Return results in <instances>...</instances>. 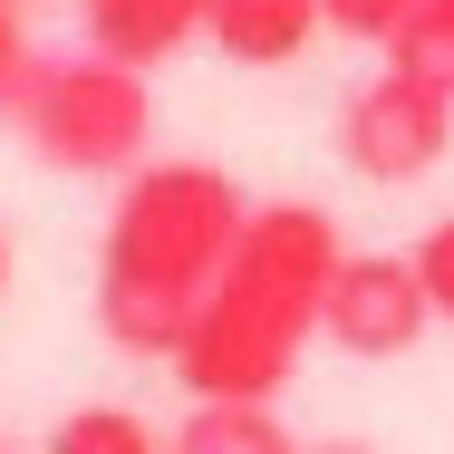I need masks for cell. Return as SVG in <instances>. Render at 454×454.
Masks as SVG:
<instances>
[{
  "label": "cell",
  "instance_id": "cell-19",
  "mask_svg": "<svg viewBox=\"0 0 454 454\" xmlns=\"http://www.w3.org/2000/svg\"><path fill=\"white\" fill-rule=\"evenodd\" d=\"M0 454H10V445H0Z\"/></svg>",
  "mask_w": 454,
  "mask_h": 454
},
{
  "label": "cell",
  "instance_id": "cell-12",
  "mask_svg": "<svg viewBox=\"0 0 454 454\" xmlns=\"http://www.w3.org/2000/svg\"><path fill=\"white\" fill-rule=\"evenodd\" d=\"M319 10H329V29H339V39H377V49H387L426 0H319Z\"/></svg>",
  "mask_w": 454,
  "mask_h": 454
},
{
  "label": "cell",
  "instance_id": "cell-9",
  "mask_svg": "<svg viewBox=\"0 0 454 454\" xmlns=\"http://www.w3.org/2000/svg\"><path fill=\"white\" fill-rule=\"evenodd\" d=\"M165 454H309V445H290L271 406H193Z\"/></svg>",
  "mask_w": 454,
  "mask_h": 454
},
{
  "label": "cell",
  "instance_id": "cell-18",
  "mask_svg": "<svg viewBox=\"0 0 454 454\" xmlns=\"http://www.w3.org/2000/svg\"><path fill=\"white\" fill-rule=\"evenodd\" d=\"M445 10H454V0H445Z\"/></svg>",
  "mask_w": 454,
  "mask_h": 454
},
{
  "label": "cell",
  "instance_id": "cell-13",
  "mask_svg": "<svg viewBox=\"0 0 454 454\" xmlns=\"http://www.w3.org/2000/svg\"><path fill=\"white\" fill-rule=\"evenodd\" d=\"M416 271H426V300H435V319L454 329V213L416 232Z\"/></svg>",
  "mask_w": 454,
  "mask_h": 454
},
{
  "label": "cell",
  "instance_id": "cell-11",
  "mask_svg": "<svg viewBox=\"0 0 454 454\" xmlns=\"http://www.w3.org/2000/svg\"><path fill=\"white\" fill-rule=\"evenodd\" d=\"M49 454H165V445H155V426L126 416V406H78V416L49 426Z\"/></svg>",
  "mask_w": 454,
  "mask_h": 454
},
{
  "label": "cell",
  "instance_id": "cell-10",
  "mask_svg": "<svg viewBox=\"0 0 454 454\" xmlns=\"http://www.w3.org/2000/svg\"><path fill=\"white\" fill-rule=\"evenodd\" d=\"M387 68L416 78V88H435V97H454V10L445 0H426V10L387 39Z\"/></svg>",
  "mask_w": 454,
  "mask_h": 454
},
{
  "label": "cell",
  "instance_id": "cell-3",
  "mask_svg": "<svg viewBox=\"0 0 454 454\" xmlns=\"http://www.w3.org/2000/svg\"><path fill=\"white\" fill-rule=\"evenodd\" d=\"M339 223L319 213V203H252V223H242V242H232V271H223V309H242V319H262L280 339H309L319 329V309H329V280H339Z\"/></svg>",
  "mask_w": 454,
  "mask_h": 454
},
{
  "label": "cell",
  "instance_id": "cell-16",
  "mask_svg": "<svg viewBox=\"0 0 454 454\" xmlns=\"http://www.w3.org/2000/svg\"><path fill=\"white\" fill-rule=\"evenodd\" d=\"M0 290H10V232H0Z\"/></svg>",
  "mask_w": 454,
  "mask_h": 454
},
{
  "label": "cell",
  "instance_id": "cell-4",
  "mask_svg": "<svg viewBox=\"0 0 454 454\" xmlns=\"http://www.w3.org/2000/svg\"><path fill=\"white\" fill-rule=\"evenodd\" d=\"M445 145H454V97L416 88V78H396V68L367 78V88L339 106V155H348V175H367V184L435 175Z\"/></svg>",
  "mask_w": 454,
  "mask_h": 454
},
{
  "label": "cell",
  "instance_id": "cell-1",
  "mask_svg": "<svg viewBox=\"0 0 454 454\" xmlns=\"http://www.w3.org/2000/svg\"><path fill=\"white\" fill-rule=\"evenodd\" d=\"M252 203L223 165H136L116 213H106V252H97V329L126 348V358H165L193 339L203 300L232 271V242H242Z\"/></svg>",
  "mask_w": 454,
  "mask_h": 454
},
{
  "label": "cell",
  "instance_id": "cell-7",
  "mask_svg": "<svg viewBox=\"0 0 454 454\" xmlns=\"http://www.w3.org/2000/svg\"><path fill=\"white\" fill-rule=\"evenodd\" d=\"M78 20H88V49L126 68H165L184 39L213 29V0H78Z\"/></svg>",
  "mask_w": 454,
  "mask_h": 454
},
{
  "label": "cell",
  "instance_id": "cell-17",
  "mask_svg": "<svg viewBox=\"0 0 454 454\" xmlns=\"http://www.w3.org/2000/svg\"><path fill=\"white\" fill-rule=\"evenodd\" d=\"M20 10H39V0H20Z\"/></svg>",
  "mask_w": 454,
  "mask_h": 454
},
{
  "label": "cell",
  "instance_id": "cell-6",
  "mask_svg": "<svg viewBox=\"0 0 454 454\" xmlns=\"http://www.w3.org/2000/svg\"><path fill=\"white\" fill-rule=\"evenodd\" d=\"M290 367H300V339H280V329L223 309V300H203L193 339L175 348V377H184L193 406H271L290 387Z\"/></svg>",
  "mask_w": 454,
  "mask_h": 454
},
{
  "label": "cell",
  "instance_id": "cell-14",
  "mask_svg": "<svg viewBox=\"0 0 454 454\" xmlns=\"http://www.w3.org/2000/svg\"><path fill=\"white\" fill-rule=\"evenodd\" d=\"M29 68L39 59H29V29H20V0H0V106L29 88Z\"/></svg>",
  "mask_w": 454,
  "mask_h": 454
},
{
  "label": "cell",
  "instance_id": "cell-5",
  "mask_svg": "<svg viewBox=\"0 0 454 454\" xmlns=\"http://www.w3.org/2000/svg\"><path fill=\"white\" fill-rule=\"evenodd\" d=\"M435 329V300H426V271L416 252H348L339 280H329V309H319V339L339 358H406L416 339Z\"/></svg>",
  "mask_w": 454,
  "mask_h": 454
},
{
  "label": "cell",
  "instance_id": "cell-15",
  "mask_svg": "<svg viewBox=\"0 0 454 454\" xmlns=\"http://www.w3.org/2000/svg\"><path fill=\"white\" fill-rule=\"evenodd\" d=\"M309 454H377V445H309Z\"/></svg>",
  "mask_w": 454,
  "mask_h": 454
},
{
  "label": "cell",
  "instance_id": "cell-2",
  "mask_svg": "<svg viewBox=\"0 0 454 454\" xmlns=\"http://www.w3.org/2000/svg\"><path fill=\"white\" fill-rule=\"evenodd\" d=\"M20 136L39 165L59 175H136L145 165V136H155V97L145 68L106 59V49H68V59H39L29 88L10 97Z\"/></svg>",
  "mask_w": 454,
  "mask_h": 454
},
{
  "label": "cell",
  "instance_id": "cell-8",
  "mask_svg": "<svg viewBox=\"0 0 454 454\" xmlns=\"http://www.w3.org/2000/svg\"><path fill=\"white\" fill-rule=\"evenodd\" d=\"M329 10L319 0H213V49L232 68H290Z\"/></svg>",
  "mask_w": 454,
  "mask_h": 454
}]
</instances>
